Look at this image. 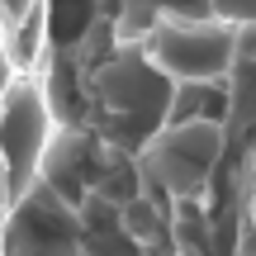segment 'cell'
<instances>
[{"instance_id":"cell-1","label":"cell","mask_w":256,"mask_h":256,"mask_svg":"<svg viewBox=\"0 0 256 256\" xmlns=\"http://www.w3.org/2000/svg\"><path fill=\"white\" fill-rule=\"evenodd\" d=\"M52 95L38 76H14L0 95V162L10 171V200H24L34 190L43 156L52 152Z\"/></svg>"},{"instance_id":"cell-2","label":"cell","mask_w":256,"mask_h":256,"mask_svg":"<svg viewBox=\"0 0 256 256\" xmlns=\"http://www.w3.org/2000/svg\"><path fill=\"white\" fill-rule=\"evenodd\" d=\"M147 43H152V62L180 81L218 76L232 62V28L209 19H162Z\"/></svg>"}]
</instances>
